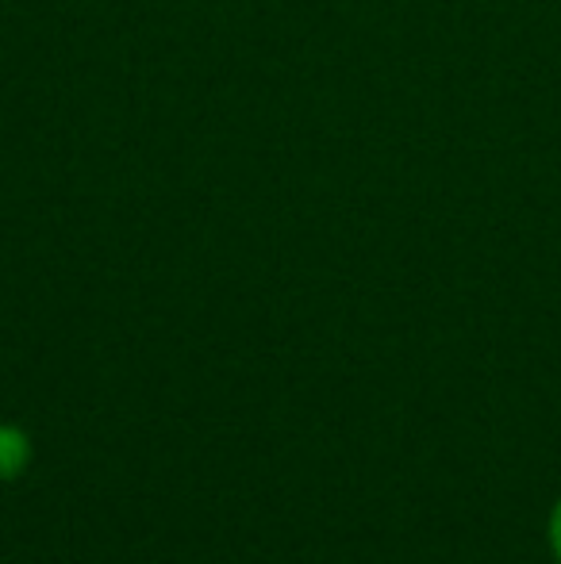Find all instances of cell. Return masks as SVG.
Instances as JSON below:
<instances>
[{
  "mask_svg": "<svg viewBox=\"0 0 561 564\" xmlns=\"http://www.w3.org/2000/svg\"><path fill=\"white\" fill-rule=\"evenodd\" d=\"M31 465V438L12 423H0V480H15Z\"/></svg>",
  "mask_w": 561,
  "mask_h": 564,
  "instance_id": "1",
  "label": "cell"
},
{
  "mask_svg": "<svg viewBox=\"0 0 561 564\" xmlns=\"http://www.w3.org/2000/svg\"><path fill=\"white\" fill-rule=\"evenodd\" d=\"M547 542H550V553H554V561L561 564V496H558L554 511H550V522H547Z\"/></svg>",
  "mask_w": 561,
  "mask_h": 564,
  "instance_id": "2",
  "label": "cell"
}]
</instances>
